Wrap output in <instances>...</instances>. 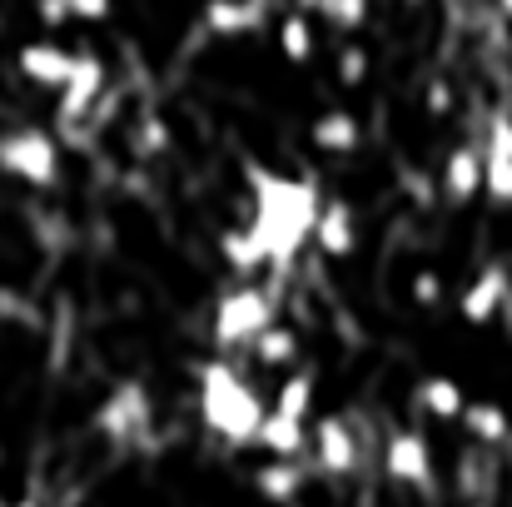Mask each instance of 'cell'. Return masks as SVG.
<instances>
[{"mask_svg": "<svg viewBox=\"0 0 512 507\" xmlns=\"http://www.w3.org/2000/svg\"><path fill=\"white\" fill-rule=\"evenodd\" d=\"M150 418H155V408H150V393H145V383H115L110 388V398L100 403V413H95V428L105 433V438H115V443H130L135 433H145L150 428Z\"/></svg>", "mask_w": 512, "mask_h": 507, "instance_id": "5", "label": "cell"}, {"mask_svg": "<svg viewBox=\"0 0 512 507\" xmlns=\"http://www.w3.org/2000/svg\"><path fill=\"white\" fill-rule=\"evenodd\" d=\"M309 135H314V145L329 150V155H353L358 140H363V125H358V115H348V110H324Z\"/></svg>", "mask_w": 512, "mask_h": 507, "instance_id": "14", "label": "cell"}, {"mask_svg": "<svg viewBox=\"0 0 512 507\" xmlns=\"http://www.w3.org/2000/svg\"><path fill=\"white\" fill-rule=\"evenodd\" d=\"M269 0H204L199 10V25L219 40H239V35H254L269 25Z\"/></svg>", "mask_w": 512, "mask_h": 507, "instance_id": "9", "label": "cell"}, {"mask_svg": "<svg viewBox=\"0 0 512 507\" xmlns=\"http://www.w3.org/2000/svg\"><path fill=\"white\" fill-rule=\"evenodd\" d=\"M324 20H329L334 30H358V25L368 20V0H329Z\"/></svg>", "mask_w": 512, "mask_h": 507, "instance_id": "24", "label": "cell"}, {"mask_svg": "<svg viewBox=\"0 0 512 507\" xmlns=\"http://www.w3.org/2000/svg\"><path fill=\"white\" fill-rule=\"evenodd\" d=\"M448 110H453V90L443 80H433L428 85V115H448Z\"/></svg>", "mask_w": 512, "mask_h": 507, "instance_id": "31", "label": "cell"}, {"mask_svg": "<svg viewBox=\"0 0 512 507\" xmlns=\"http://www.w3.org/2000/svg\"><path fill=\"white\" fill-rule=\"evenodd\" d=\"M269 5H274V0H269Z\"/></svg>", "mask_w": 512, "mask_h": 507, "instance_id": "36", "label": "cell"}, {"mask_svg": "<svg viewBox=\"0 0 512 507\" xmlns=\"http://www.w3.org/2000/svg\"><path fill=\"white\" fill-rule=\"evenodd\" d=\"M383 473L393 483H408V488H433V453H428V438L413 433V428H398L383 448Z\"/></svg>", "mask_w": 512, "mask_h": 507, "instance_id": "7", "label": "cell"}, {"mask_svg": "<svg viewBox=\"0 0 512 507\" xmlns=\"http://www.w3.org/2000/svg\"><path fill=\"white\" fill-rule=\"evenodd\" d=\"M254 488H259L269 503H294L299 488H304V468H299L294 458H274V463H264V468L254 473Z\"/></svg>", "mask_w": 512, "mask_h": 507, "instance_id": "17", "label": "cell"}, {"mask_svg": "<svg viewBox=\"0 0 512 507\" xmlns=\"http://www.w3.org/2000/svg\"><path fill=\"white\" fill-rule=\"evenodd\" d=\"M0 169L20 184H35V189H50L60 179V145L50 130H35V125H20V130H5L0 135Z\"/></svg>", "mask_w": 512, "mask_h": 507, "instance_id": "4", "label": "cell"}, {"mask_svg": "<svg viewBox=\"0 0 512 507\" xmlns=\"http://www.w3.org/2000/svg\"><path fill=\"white\" fill-rule=\"evenodd\" d=\"M493 5H498V15H503V20H512V0H493Z\"/></svg>", "mask_w": 512, "mask_h": 507, "instance_id": "33", "label": "cell"}, {"mask_svg": "<svg viewBox=\"0 0 512 507\" xmlns=\"http://www.w3.org/2000/svg\"><path fill=\"white\" fill-rule=\"evenodd\" d=\"M443 194L453 204H468L473 194H483V150L478 145H458L448 160H443Z\"/></svg>", "mask_w": 512, "mask_h": 507, "instance_id": "12", "label": "cell"}, {"mask_svg": "<svg viewBox=\"0 0 512 507\" xmlns=\"http://www.w3.org/2000/svg\"><path fill=\"white\" fill-rule=\"evenodd\" d=\"M194 383H199V418H204V428H209L214 438H224V443H234V448L259 443V428H264L269 408H264L259 388H254L234 363L209 358V363L194 368Z\"/></svg>", "mask_w": 512, "mask_h": 507, "instance_id": "2", "label": "cell"}, {"mask_svg": "<svg viewBox=\"0 0 512 507\" xmlns=\"http://www.w3.org/2000/svg\"><path fill=\"white\" fill-rule=\"evenodd\" d=\"M418 403H423V413H433V418H443V423L463 418V408H468V398H463L458 378H448V373L423 378V383H418Z\"/></svg>", "mask_w": 512, "mask_h": 507, "instance_id": "16", "label": "cell"}, {"mask_svg": "<svg viewBox=\"0 0 512 507\" xmlns=\"http://www.w3.org/2000/svg\"><path fill=\"white\" fill-rule=\"evenodd\" d=\"M339 80L343 85H363V80H368V50H363V45H343Z\"/></svg>", "mask_w": 512, "mask_h": 507, "instance_id": "26", "label": "cell"}, {"mask_svg": "<svg viewBox=\"0 0 512 507\" xmlns=\"http://www.w3.org/2000/svg\"><path fill=\"white\" fill-rule=\"evenodd\" d=\"M314 244L329 254V259H343L353 249V209L343 199H324L319 209V224H314Z\"/></svg>", "mask_w": 512, "mask_h": 507, "instance_id": "13", "label": "cell"}, {"mask_svg": "<svg viewBox=\"0 0 512 507\" xmlns=\"http://www.w3.org/2000/svg\"><path fill=\"white\" fill-rule=\"evenodd\" d=\"M105 85H110V70H105V60L95 55V50H75V70H70V80H65V90H60V125H75V120H85L90 110H95V100L105 95Z\"/></svg>", "mask_w": 512, "mask_h": 507, "instance_id": "6", "label": "cell"}, {"mask_svg": "<svg viewBox=\"0 0 512 507\" xmlns=\"http://www.w3.org/2000/svg\"><path fill=\"white\" fill-rule=\"evenodd\" d=\"M483 194L493 204H512V160L508 155H488L483 150Z\"/></svg>", "mask_w": 512, "mask_h": 507, "instance_id": "23", "label": "cell"}, {"mask_svg": "<svg viewBox=\"0 0 512 507\" xmlns=\"http://www.w3.org/2000/svg\"><path fill=\"white\" fill-rule=\"evenodd\" d=\"M309 408H314V373H294V378H284V388L274 393V413L309 423Z\"/></svg>", "mask_w": 512, "mask_h": 507, "instance_id": "22", "label": "cell"}, {"mask_svg": "<svg viewBox=\"0 0 512 507\" xmlns=\"http://www.w3.org/2000/svg\"><path fill=\"white\" fill-rule=\"evenodd\" d=\"M165 145H170V130L150 115V120L140 125V150H165Z\"/></svg>", "mask_w": 512, "mask_h": 507, "instance_id": "29", "label": "cell"}, {"mask_svg": "<svg viewBox=\"0 0 512 507\" xmlns=\"http://www.w3.org/2000/svg\"><path fill=\"white\" fill-rule=\"evenodd\" d=\"M35 20L45 30H60V25H70V5L65 0H35Z\"/></svg>", "mask_w": 512, "mask_h": 507, "instance_id": "27", "label": "cell"}, {"mask_svg": "<svg viewBox=\"0 0 512 507\" xmlns=\"http://www.w3.org/2000/svg\"><path fill=\"white\" fill-rule=\"evenodd\" d=\"M483 150H488V155H508L512 160V115L508 110H498V115L488 120V140H483Z\"/></svg>", "mask_w": 512, "mask_h": 507, "instance_id": "25", "label": "cell"}, {"mask_svg": "<svg viewBox=\"0 0 512 507\" xmlns=\"http://www.w3.org/2000/svg\"><path fill=\"white\" fill-rule=\"evenodd\" d=\"M438 294H443L438 274H433V269H423V274L413 279V299H418V304H438Z\"/></svg>", "mask_w": 512, "mask_h": 507, "instance_id": "30", "label": "cell"}, {"mask_svg": "<svg viewBox=\"0 0 512 507\" xmlns=\"http://www.w3.org/2000/svg\"><path fill=\"white\" fill-rule=\"evenodd\" d=\"M274 35H279L284 60L309 65V55H314V25H309V10H284L279 25H274Z\"/></svg>", "mask_w": 512, "mask_h": 507, "instance_id": "20", "label": "cell"}, {"mask_svg": "<svg viewBox=\"0 0 512 507\" xmlns=\"http://www.w3.org/2000/svg\"><path fill=\"white\" fill-rule=\"evenodd\" d=\"M254 348V358L264 363V368H289L294 358H299V334L289 329V324H274V329H264V334L249 343Z\"/></svg>", "mask_w": 512, "mask_h": 507, "instance_id": "21", "label": "cell"}, {"mask_svg": "<svg viewBox=\"0 0 512 507\" xmlns=\"http://www.w3.org/2000/svg\"><path fill=\"white\" fill-rule=\"evenodd\" d=\"M294 10H329V0H294Z\"/></svg>", "mask_w": 512, "mask_h": 507, "instance_id": "32", "label": "cell"}, {"mask_svg": "<svg viewBox=\"0 0 512 507\" xmlns=\"http://www.w3.org/2000/svg\"><path fill=\"white\" fill-rule=\"evenodd\" d=\"M478 507H483V503H478Z\"/></svg>", "mask_w": 512, "mask_h": 507, "instance_id": "37", "label": "cell"}, {"mask_svg": "<svg viewBox=\"0 0 512 507\" xmlns=\"http://www.w3.org/2000/svg\"><path fill=\"white\" fill-rule=\"evenodd\" d=\"M15 70H20L30 85L60 95L65 80H70V70H75V50H65V45H55V40H25V45L15 50Z\"/></svg>", "mask_w": 512, "mask_h": 507, "instance_id": "8", "label": "cell"}, {"mask_svg": "<svg viewBox=\"0 0 512 507\" xmlns=\"http://www.w3.org/2000/svg\"><path fill=\"white\" fill-rule=\"evenodd\" d=\"M458 423H463V428H468V438H473V443H483V448L508 443V433H512V418L498 408V403H468Z\"/></svg>", "mask_w": 512, "mask_h": 507, "instance_id": "18", "label": "cell"}, {"mask_svg": "<svg viewBox=\"0 0 512 507\" xmlns=\"http://www.w3.org/2000/svg\"><path fill=\"white\" fill-rule=\"evenodd\" d=\"M15 507H35V503H15Z\"/></svg>", "mask_w": 512, "mask_h": 507, "instance_id": "34", "label": "cell"}, {"mask_svg": "<svg viewBox=\"0 0 512 507\" xmlns=\"http://www.w3.org/2000/svg\"><path fill=\"white\" fill-rule=\"evenodd\" d=\"M314 458H319V468L329 478H348L358 468V433L343 423L339 413H329V418L314 423Z\"/></svg>", "mask_w": 512, "mask_h": 507, "instance_id": "10", "label": "cell"}, {"mask_svg": "<svg viewBox=\"0 0 512 507\" xmlns=\"http://www.w3.org/2000/svg\"><path fill=\"white\" fill-rule=\"evenodd\" d=\"M244 179H249V199H254L249 229L259 234V244L269 254V269L289 274L299 249L314 239L324 194H319V184L309 174H279V169H264V165H249Z\"/></svg>", "mask_w": 512, "mask_h": 507, "instance_id": "1", "label": "cell"}, {"mask_svg": "<svg viewBox=\"0 0 512 507\" xmlns=\"http://www.w3.org/2000/svg\"><path fill=\"white\" fill-rule=\"evenodd\" d=\"M512 299V284H508V269L503 264H488L468 289H463V299H458V314L468 319V324H493L503 309H508Z\"/></svg>", "mask_w": 512, "mask_h": 507, "instance_id": "11", "label": "cell"}, {"mask_svg": "<svg viewBox=\"0 0 512 507\" xmlns=\"http://www.w3.org/2000/svg\"><path fill=\"white\" fill-rule=\"evenodd\" d=\"M304 443H309L304 423H299V418H284V413L269 408V418H264V428H259V448H269L274 458H299Z\"/></svg>", "mask_w": 512, "mask_h": 507, "instance_id": "19", "label": "cell"}, {"mask_svg": "<svg viewBox=\"0 0 512 507\" xmlns=\"http://www.w3.org/2000/svg\"><path fill=\"white\" fill-rule=\"evenodd\" d=\"M219 254H224V264H229L234 274H259V269H269V254H264V244H259V234H254L249 224L224 229Z\"/></svg>", "mask_w": 512, "mask_h": 507, "instance_id": "15", "label": "cell"}, {"mask_svg": "<svg viewBox=\"0 0 512 507\" xmlns=\"http://www.w3.org/2000/svg\"><path fill=\"white\" fill-rule=\"evenodd\" d=\"M408 5H418V0H408Z\"/></svg>", "mask_w": 512, "mask_h": 507, "instance_id": "35", "label": "cell"}, {"mask_svg": "<svg viewBox=\"0 0 512 507\" xmlns=\"http://www.w3.org/2000/svg\"><path fill=\"white\" fill-rule=\"evenodd\" d=\"M274 309H279L274 289L239 284V289H229V294L214 304V324H209V334H214L219 348H249L264 329H274Z\"/></svg>", "mask_w": 512, "mask_h": 507, "instance_id": "3", "label": "cell"}, {"mask_svg": "<svg viewBox=\"0 0 512 507\" xmlns=\"http://www.w3.org/2000/svg\"><path fill=\"white\" fill-rule=\"evenodd\" d=\"M65 5H70V20H90V25L115 10V0H65Z\"/></svg>", "mask_w": 512, "mask_h": 507, "instance_id": "28", "label": "cell"}]
</instances>
